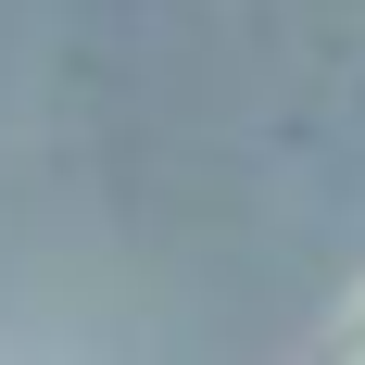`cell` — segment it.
<instances>
[]
</instances>
